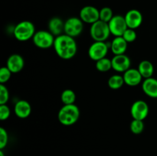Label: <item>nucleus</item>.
Masks as SVG:
<instances>
[{"instance_id":"f257e3e1","label":"nucleus","mask_w":157,"mask_h":156,"mask_svg":"<svg viewBox=\"0 0 157 156\" xmlns=\"http://www.w3.org/2000/svg\"><path fill=\"white\" fill-rule=\"evenodd\" d=\"M53 47L56 54L63 60L71 59L78 51V44L75 38L66 34L55 37Z\"/></svg>"},{"instance_id":"f03ea898","label":"nucleus","mask_w":157,"mask_h":156,"mask_svg":"<svg viewBox=\"0 0 157 156\" xmlns=\"http://www.w3.org/2000/svg\"><path fill=\"white\" fill-rule=\"evenodd\" d=\"M80 118V110L75 104L64 105L59 110L58 119L63 125L69 126L76 123Z\"/></svg>"},{"instance_id":"7ed1b4c3","label":"nucleus","mask_w":157,"mask_h":156,"mask_svg":"<svg viewBox=\"0 0 157 156\" xmlns=\"http://www.w3.org/2000/svg\"><path fill=\"white\" fill-rule=\"evenodd\" d=\"M35 32V25L30 21H20L13 29L14 37L18 41H27L32 39Z\"/></svg>"},{"instance_id":"20e7f679","label":"nucleus","mask_w":157,"mask_h":156,"mask_svg":"<svg viewBox=\"0 0 157 156\" xmlns=\"http://www.w3.org/2000/svg\"><path fill=\"white\" fill-rule=\"evenodd\" d=\"M110 35L108 23L98 20L90 24V35L94 41H106Z\"/></svg>"},{"instance_id":"39448f33","label":"nucleus","mask_w":157,"mask_h":156,"mask_svg":"<svg viewBox=\"0 0 157 156\" xmlns=\"http://www.w3.org/2000/svg\"><path fill=\"white\" fill-rule=\"evenodd\" d=\"M55 37L49 31L40 30L35 32L32 41L37 47L40 49H48L53 47Z\"/></svg>"},{"instance_id":"423d86ee","label":"nucleus","mask_w":157,"mask_h":156,"mask_svg":"<svg viewBox=\"0 0 157 156\" xmlns=\"http://www.w3.org/2000/svg\"><path fill=\"white\" fill-rule=\"evenodd\" d=\"M110 47L105 41H94L88 48V56L92 61H98L107 57Z\"/></svg>"},{"instance_id":"0eeeda50","label":"nucleus","mask_w":157,"mask_h":156,"mask_svg":"<svg viewBox=\"0 0 157 156\" xmlns=\"http://www.w3.org/2000/svg\"><path fill=\"white\" fill-rule=\"evenodd\" d=\"M84 29V22L78 17H71L64 21V34L73 38L79 36Z\"/></svg>"},{"instance_id":"6e6552de","label":"nucleus","mask_w":157,"mask_h":156,"mask_svg":"<svg viewBox=\"0 0 157 156\" xmlns=\"http://www.w3.org/2000/svg\"><path fill=\"white\" fill-rule=\"evenodd\" d=\"M110 34L114 37L123 36L125 31L128 28L124 16L121 15H113L108 22Z\"/></svg>"},{"instance_id":"1a4fd4ad","label":"nucleus","mask_w":157,"mask_h":156,"mask_svg":"<svg viewBox=\"0 0 157 156\" xmlns=\"http://www.w3.org/2000/svg\"><path fill=\"white\" fill-rule=\"evenodd\" d=\"M149 106L144 100H136L132 104L130 108V114L133 119L144 121L148 116Z\"/></svg>"},{"instance_id":"9d476101","label":"nucleus","mask_w":157,"mask_h":156,"mask_svg":"<svg viewBox=\"0 0 157 156\" xmlns=\"http://www.w3.org/2000/svg\"><path fill=\"white\" fill-rule=\"evenodd\" d=\"M79 18L84 23L92 24L100 20V10L92 6H86L81 9Z\"/></svg>"},{"instance_id":"9b49d317","label":"nucleus","mask_w":157,"mask_h":156,"mask_svg":"<svg viewBox=\"0 0 157 156\" xmlns=\"http://www.w3.org/2000/svg\"><path fill=\"white\" fill-rule=\"evenodd\" d=\"M112 69L117 73H123L130 68L131 61L127 54L114 55L111 59Z\"/></svg>"},{"instance_id":"f8f14e48","label":"nucleus","mask_w":157,"mask_h":156,"mask_svg":"<svg viewBox=\"0 0 157 156\" xmlns=\"http://www.w3.org/2000/svg\"><path fill=\"white\" fill-rule=\"evenodd\" d=\"M127 27L129 28L136 29L142 24L144 17L140 11L137 9H130L124 15Z\"/></svg>"},{"instance_id":"ddd939ff","label":"nucleus","mask_w":157,"mask_h":156,"mask_svg":"<svg viewBox=\"0 0 157 156\" xmlns=\"http://www.w3.org/2000/svg\"><path fill=\"white\" fill-rule=\"evenodd\" d=\"M124 83L129 87H136L143 82V76L139 72L138 69L130 68L124 72Z\"/></svg>"},{"instance_id":"4468645a","label":"nucleus","mask_w":157,"mask_h":156,"mask_svg":"<svg viewBox=\"0 0 157 156\" xmlns=\"http://www.w3.org/2000/svg\"><path fill=\"white\" fill-rule=\"evenodd\" d=\"M6 67L12 73H18L23 70L25 67V60L18 54H12L6 61Z\"/></svg>"},{"instance_id":"2eb2a0df","label":"nucleus","mask_w":157,"mask_h":156,"mask_svg":"<svg viewBox=\"0 0 157 156\" xmlns=\"http://www.w3.org/2000/svg\"><path fill=\"white\" fill-rule=\"evenodd\" d=\"M14 113L20 119H26L32 113V106L28 101L20 99L17 101L14 106Z\"/></svg>"},{"instance_id":"dca6fc26","label":"nucleus","mask_w":157,"mask_h":156,"mask_svg":"<svg viewBox=\"0 0 157 156\" xmlns=\"http://www.w3.org/2000/svg\"><path fill=\"white\" fill-rule=\"evenodd\" d=\"M142 90L147 96L157 99V79L153 76L144 79L142 82Z\"/></svg>"},{"instance_id":"f3484780","label":"nucleus","mask_w":157,"mask_h":156,"mask_svg":"<svg viewBox=\"0 0 157 156\" xmlns=\"http://www.w3.org/2000/svg\"><path fill=\"white\" fill-rule=\"evenodd\" d=\"M128 43L124 40L122 36L115 37L110 43V48L114 55L124 54L127 50Z\"/></svg>"},{"instance_id":"a211bd4d","label":"nucleus","mask_w":157,"mask_h":156,"mask_svg":"<svg viewBox=\"0 0 157 156\" xmlns=\"http://www.w3.org/2000/svg\"><path fill=\"white\" fill-rule=\"evenodd\" d=\"M48 28L49 32L54 36H59L62 35V32H64V21H63V20L59 17H53L49 20Z\"/></svg>"},{"instance_id":"6ab92c4d","label":"nucleus","mask_w":157,"mask_h":156,"mask_svg":"<svg viewBox=\"0 0 157 156\" xmlns=\"http://www.w3.org/2000/svg\"><path fill=\"white\" fill-rule=\"evenodd\" d=\"M137 69L144 79L152 77L154 73V66L152 62L147 60H144L141 61L138 65Z\"/></svg>"},{"instance_id":"aec40b11","label":"nucleus","mask_w":157,"mask_h":156,"mask_svg":"<svg viewBox=\"0 0 157 156\" xmlns=\"http://www.w3.org/2000/svg\"><path fill=\"white\" fill-rule=\"evenodd\" d=\"M124 84V76L120 74L112 75L107 80V85L112 90H119Z\"/></svg>"},{"instance_id":"412c9836","label":"nucleus","mask_w":157,"mask_h":156,"mask_svg":"<svg viewBox=\"0 0 157 156\" xmlns=\"http://www.w3.org/2000/svg\"><path fill=\"white\" fill-rule=\"evenodd\" d=\"M61 100L64 105H70L75 104L76 100V94L71 89H66L63 90L61 94Z\"/></svg>"},{"instance_id":"4be33fe9","label":"nucleus","mask_w":157,"mask_h":156,"mask_svg":"<svg viewBox=\"0 0 157 156\" xmlns=\"http://www.w3.org/2000/svg\"><path fill=\"white\" fill-rule=\"evenodd\" d=\"M95 67H96V69L98 71L102 72V73H105V72L109 71L110 69H112L111 60L107 58V57L104 58H102V59L96 61Z\"/></svg>"},{"instance_id":"5701e85b","label":"nucleus","mask_w":157,"mask_h":156,"mask_svg":"<svg viewBox=\"0 0 157 156\" xmlns=\"http://www.w3.org/2000/svg\"><path fill=\"white\" fill-rule=\"evenodd\" d=\"M130 131L134 135H140L144 132V121L133 119L130 125Z\"/></svg>"},{"instance_id":"b1692460","label":"nucleus","mask_w":157,"mask_h":156,"mask_svg":"<svg viewBox=\"0 0 157 156\" xmlns=\"http://www.w3.org/2000/svg\"><path fill=\"white\" fill-rule=\"evenodd\" d=\"M113 17V13L110 7H104L100 9V20L108 23Z\"/></svg>"},{"instance_id":"393cba45","label":"nucleus","mask_w":157,"mask_h":156,"mask_svg":"<svg viewBox=\"0 0 157 156\" xmlns=\"http://www.w3.org/2000/svg\"><path fill=\"white\" fill-rule=\"evenodd\" d=\"M122 37L129 44V43H133L136 41L137 35H136V32L134 29L129 28H128L125 31V32H124Z\"/></svg>"},{"instance_id":"a878e982","label":"nucleus","mask_w":157,"mask_h":156,"mask_svg":"<svg viewBox=\"0 0 157 156\" xmlns=\"http://www.w3.org/2000/svg\"><path fill=\"white\" fill-rule=\"evenodd\" d=\"M12 73L7 67H2L0 69V83L4 84L10 80Z\"/></svg>"},{"instance_id":"bb28decb","label":"nucleus","mask_w":157,"mask_h":156,"mask_svg":"<svg viewBox=\"0 0 157 156\" xmlns=\"http://www.w3.org/2000/svg\"><path fill=\"white\" fill-rule=\"evenodd\" d=\"M9 99V92L4 84H0V105L6 104Z\"/></svg>"},{"instance_id":"cd10ccee","label":"nucleus","mask_w":157,"mask_h":156,"mask_svg":"<svg viewBox=\"0 0 157 156\" xmlns=\"http://www.w3.org/2000/svg\"><path fill=\"white\" fill-rule=\"evenodd\" d=\"M9 142V135L3 127L0 128V150H3L7 146Z\"/></svg>"},{"instance_id":"c85d7f7f","label":"nucleus","mask_w":157,"mask_h":156,"mask_svg":"<svg viewBox=\"0 0 157 156\" xmlns=\"http://www.w3.org/2000/svg\"><path fill=\"white\" fill-rule=\"evenodd\" d=\"M11 115L10 108L7 106V104L0 105V119L2 121H5L9 118Z\"/></svg>"},{"instance_id":"c756f323","label":"nucleus","mask_w":157,"mask_h":156,"mask_svg":"<svg viewBox=\"0 0 157 156\" xmlns=\"http://www.w3.org/2000/svg\"><path fill=\"white\" fill-rule=\"evenodd\" d=\"M0 156H5V154L2 150H0Z\"/></svg>"}]
</instances>
